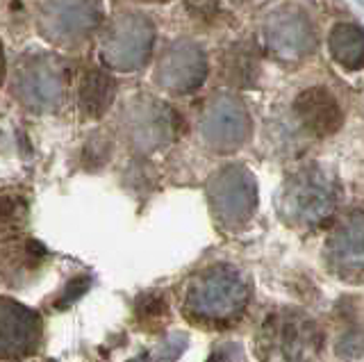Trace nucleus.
<instances>
[{
    "instance_id": "f257e3e1",
    "label": "nucleus",
    "mask_w": 364,
    "mask_h": 362,
    "mask_svg": "<svg viewBox=\"0 0 364 362\" xmlns=\"http://www.w3.org/2000/svg\"><path fill=\"white\" fill-rule=\"evenodd\" d=\"M294 112L301 126L314 137H330L344 123V112H341L335 96L323 87H312L301 92L299 98L294 100Z\"/></svg>"
},
{
    "instance_id": "7ed1b4c3",
    "label": "nucleus",
    "mask_w": 364,
    "mask_h": 362,
    "mask_svg": "<svg viewBox=\"0 0 364 362\" xmlns=\"http://www.w3.org/2000/svg\"><path fill=\"white\" fill-rule=\"evenodd\" d=\"M112 89H114V85L109 80H105V78H91V80H87V85L82 89V100H85L87 112L98 117L100 112L109 105Z\"/></svg>"
},
{
    "instance_id": "f03ea898",
    "label": "nucleus",
    "mask_w": 364,
    "mask_h": 362,
    "mask_svg": "<svg viewBox=\"0 0 364 362\" xmlns=\"http://www.w3.org/2000/svg\"><path fill=\"white\" fill-rule=\"evenodd\" d=\"M330 50L333 58L346 66V69H360L364 66V30L358 26H337L330 37Z\"/></svg>"
}]
</instances>
